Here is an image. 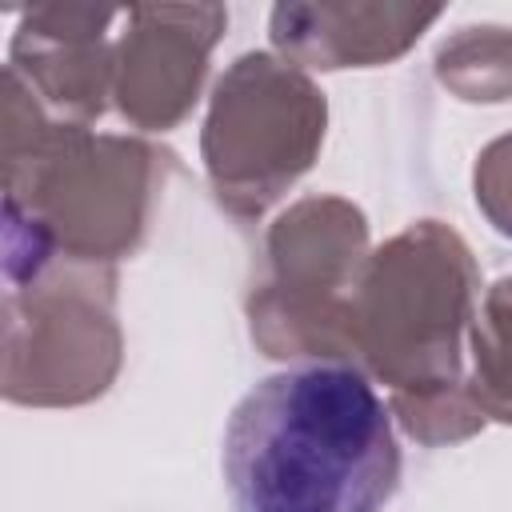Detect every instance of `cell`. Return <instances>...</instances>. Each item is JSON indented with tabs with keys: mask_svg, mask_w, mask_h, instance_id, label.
<instances>
[{
	"mask_svg": "<svg viewBox=\"0 0 512 512\" xmlns=\"http://www.w3.org/2000/svg\"><path fill=\"white\" fill-rule=\"evenodd\" d=\"M56 120L44 112L36 92L20 80L16 68L0 64V176L36 148V140L52 128Z\"/></svg>",
	"mask_w": 512,
	"mask_h": 512,
	"instance_id": "8fae6325",
	"label": "cell"
},
{
	"mask_svg": "<svg viewBox=\"0 0 512 512\" xmlns=\"http://www.w3.org/2000/svg\"><path fill=\"white\" fill-rule=\"evenodd\" d=\"M328 104L308 72L272 52H244L208 104L200 152L216 200L240 216H264L316 160Z\"/></svg>",
	"mask_w": 512,
	"mask_h": 512,
	"instance_id": "8992f818",
	"label": "cell"
},
{
	"mask_svg": "<svg viewBox=\"0 0 512 512\" xmlns=\"http://www.w3.org/2000/svg\"><path fill=\"white\" fill-rule=\"evenodd\" d=\"M120 20L124 32L112 44L116 108L128 124L164 132L192 112L228 12L220 4H136Z\"/></svg>",
	"mask_w": 512,
	"mask_h": 512,
	"instance_id": "52a82bcc",
	"label": "cell"
},
{
	"mask_svg": "<svg viewBox=\"0 0 512 512\" xmlns=\"http://www.w3.org/2000/svg\"><path fill=\"white\" fill-rule=\"evenodd\" d=\"M112 300V268L64 256L32 284L0 288V396L28 408L104 396L124 356Z\"/></svg>",
	"mask_w": 512,
	"mask_h": 512,
	"instance_id": "277c9868",
	"label": "cell"
},
{
	"mask_svg": "<svg viewBox=\"0 0 512 512\" xmlns=\"http://www.w3.org/2000/svg\"><path fill=\"white\" fill-rule=\"evenodd\" d=\"M172 160L140 136L52 124L0 176V204L32 224L56 256L112 268L144 244Z\"/></svg>",
	"mask_w": 512,
	"mask_h": 512,
	"instance_id": "3957f363",
	"label": "cell"
},
{
	"mask_svg": "<svg viewBox=\"0 0 512 512\" xmlns=\"http://www.w3.org/2000/svg\"><path fill=\"white\" fill-rule=\"evenodd\" d=\"M436 20V4H276L268 32L292 68L336 72L404 56Z\"/></svg>",
	"mask_w": 512,
	"mask_h": 512,
	"instance_id": "9c48e42d",
	"label": "cell"
},
{
	"mask_svg": "<svg viewBox=\"0 0 512 512\" xmlns=\"http://www.w3.org/2000/svg\"><path fill=\"white\" fill-rule=\"evenodd\" d=\"M120 20L112 8H28L12 36V68L36 92L56 124H80L104 116L112 96V44L108 28Z\"/></svg>",
	"mask_w": 512,
	"mask_h": 512,
	"instance_id": "ba28073f",
	"label": "cell"
},
{
	"mask_svg": "<svg viewBox=\"0 0 512 512\" xmlns=\"http://www.w3.org/2000/svg\"><path fill=\"white\" fill-rule=\"evenodd\" d=\"M480 272L440 220H416L368 252L352 296V368L388 384V416L420 444H456L484 428L468 368Z\"/></svg>",
	"mask_w": 512,
	"mask_h": 512,
	"instance_id": "7a4b0ae2",
	"label": "cell"
},
{
	"mask_svg": "<svg viewBox=\"0 0 512 512\" xmlns=\"http://www.w3.org/2000/svg\"><path fill=\"white\" fill-rule=\"evenodd\" d=\"M268 280L248 296L252 340L276 360L352 364V296L368 260L364 212L308 196L268 228Z\"/></svg>",
	"mask_w": 512,
	"mask_h": 512,
	"instance_id": "5b68a950",
	"label": "cell"
},
{
	"mask_svg": "<svg viewBox=\"0 0 512 512\" xmlns=\"http://www.w3.org/2000/svg\"><path fill=\"white\" fill-rule=\"evenodd\" d=\"M52 260H56L52 244L0 204V288L32 284Z\"/></svg>",
	"mask_w": 512,
	"mask_h": 512,
	"instance_id": "7c38bea8",
	"label": "cell"
},
{
	"mask_svg": "<svg viewBox=\"0 0 512 512\" xmlns=\"http://www.w3.org/2000/svg\"><path fill=\"white\" fill-rule=\"evenodd\" d=\"M436 76L464 100H504L508 96V32L500 24L464 28L436 56Z\"/></svg>",
	"mask_w": 512,
	"mask_h": 512,
	"instance_id": "30bf717a",
	"label": "cell"
},
{
	"mask_svg": "<svg viewBox=\"0 0 512 512\" xmlns=\"http://www.w3.org/2000/svg\"><path fill=\"white\" fill-rule=\"evenodd\" d=\"M400 480L388 404L352 364L260 380L224 432L232 512H380Z\"/></svg>",
	"mask_w": 512,
	"mask_h": 512,
	"instance_id": "6da1fadb",
	"label": "cell"
}]
</instances>
